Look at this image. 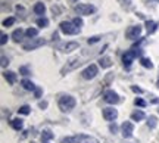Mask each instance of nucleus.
Instances as JSON below:
<instances>
[{
    "label": "nucleus",
    "mask_w": 159,
    "mask_h": 143,
    "mask_svg": "<svg viewBox=\"0 0 159 143\" xmlns=\"http://www.w3.org/2000/svg\"><path fill=\"white\" fill-rule=\"evenodd\" d=\"M109 130H111V131H112V133L115 134V133L118 131V127H116V124L114 122V124H111V126H109Z\"/></svg>",
    "instance_id": "c9c22d12"
},
{
    "label": "nucleus",
    "mask_w": 159,
    "mask_h": 143,
    "mask_svg": "<svg viewBox=\"0 0 159 143\" xmlns=\"http://www.w3.org/2000/svg\"><path fill=\"white\" fill-rule=\"evenodd\" d=\"M59 28L62 31L63 34L66 35H75V34H80V28L75 27L72 22H68V21H62L59 24Z\"/></svg>",
    "instance_id": "7ed1b4c3"
},
{
    "label": "nucleus",
    "mask_w": 159,
    "mask_h": 143,
    "mask_svg": "<svg viewBox=\"0 0 159 143\" xmlns=\"http://www.w3.org/2000/svg\"><path fill=\"white\" fill-rule=\"evenodd\" d=\"M74 9L78 15H91V13L96 12V7H94V6L87 5V3H78V5H75Z\"/></svg>",
    "instance_id": "20e7f679"
},
{
    "label": "nucleus",
    "mask_w": 159,
    "mask_h": 143,
    "mask_svg": "<svg viewBox=\"0 0 159 143\" xmlns=\"http://www.w3.org/2000/svg\"><path fill=\"white\" fill-rule=\"evenodd\" d=\"M50 139H53V133H52L50 130H43V133H41V140H43V142H47V140H50Z\"/></svg>",
    "instance_id": "b1692460"
},
{
    "label": "nucleus",
    "mask_w": 159,
    "mask_h": 143,
    "mask_svg": "<svg viewBox=\"0 0 159 143\" xmlns=\"http://www.w3.org/2000/svg\"><path fill=\"white\" fill-rule=\"evenodd\" d=\"M158 111H159V109H158Z\"/></svg>",
    "instance_id": "a18cd8bd"
},
{
    "label": "nucleus",
    "mask_w": 159,
    "mask_h": 143,
    "mask_svg": "<svg viewBox=\"0 0 159 143\" xmlns=\"http://www.w3.org/2000/svg\"><path fill=\"white\" fill-rule=\"evenodd\" d=\"M121 131H122V136L124 137H131L133 133H134V124L131 121H124L122 126H121Z\"/></svg>",
    "instance_id": "9d476101"
},
{
    "label": "nucleus",
    "mask_w": 159,
    "mask_h": 143,
    "mask_svg": "<svg viewBox=\"0 0 159 143\" xmlns=\"http://www.w3.org/2000/svg\"><path fill=\"white\" fill-rule=\"evenodd\" d=\"M100 39H102L100 35H93V37H90V39L87 40V43H89V44H93V43H97Z\"/></svg>",
    "instance_id": "7c9ffc66"
},
{
    "label": "nucleus",
    "mask_w": 159,
    "mask_h": 143,
    "mask_svg": "<svg viewBox=\"0 0 159 143\" xmlns=\"http://www.w3.org/2000/svg\"><path fill=\"white\" fill-rule=\"evenodd\" d=\"M75 103L77 102H75V99L71 95H65V96H62L59 99L57 105H59V109L62 112H69V111H72L75 108Z\"/></svg>",
    "instance_id": "f257e3e1"
},
{
    "label": "nucleus",
    "mask_w": 159,
    "mask_h": 143,
    "mask_svg": "<svg viewBox=\"0 0 159 143\" xmlns=\"http://www.w3.org/2000/svg\"><path fill=\"white\" fill-rule=\"evenodd\" d=\"M7 65H9V59H7L6 56H2V67L5 68V67H7Z\"/></svg>",
    "instance_id": "72a5a7b5"
},
{
    "label": "nucleus",
    "mask_w": 159,
    "mask_h": 143,
    "mask_svg": "<svg viewBox=\"0 0 159 143\" xmlns=\"http://www.w3.org/2000/svg\"><path fill=\"white\" fill-rule=\"evenodd\" d=\"M158 25H159L158 22L148 19V21H146V30H148V34H153L155 31H156V28H158Z\"/></svg>",
    "instance_id": "2eb2a0df"
},
{
    "label": "nucleus",
    "mask_w": 159,
    "mask_h": 143,
    "mask_svg": "<svg viewBox=\"0 0 159 143\" xmlns=\"http://www.w3.org/2000/svg\"><path fill=\"white\" fill-rule=\"evenodd\" d=\"M37 34H39V30L37 28H28L25 31V35L28 39H34V37H37Z\"/></svg>",
    "instance_id": "393cba45"
},
{
    "label": "nucleus",
    "mask_w": 159,
    "mask_h": 143,
    "mask_svg": "<svg viewBox=\"0 0 159 143\" xmlns=\"http://www.w3.org/2000/svg\"><path fill=\"white\" fill-rule=\"evenodd\" d=\"M97 72H99L97 67L94 65V63H91V65H89V67L81 72V75H83V78H84V80H93V78L97 75Z\"/></svg>",
    "instance_id": "6e6552de"
},
{
    "label": "nucleus",
    "mask_w": 159,
    "mask_h": 143,
    "mask_svg": "<svg viewBox=\"0 0 159 143\" xmlns=\"http://www.w3.org/2000/svg\"><path fill=\"white\" fill-rule=\"evenodd\" d=\"M30 112H31V108H30L28 105H24V106H21V108L18 109V114H22V115H28Z\"/></svg>",
    "instance_id": "bb28decb"
},
{
    "label": "nucleus",
    "mask_w": 159,
    "mask_h": 143,
    "mask_svg": "<svg viewBox=\"0 0 159 143\" xmlns=\"http://www.w3.org/2000/svg\"><path fill=\"white\" fill-rule=\"evenodd\" d=\"M52 12H53V13H55V16H57V13H59V12H61V11H59V9H57L56 6H53V7H52Z\"/></svg>",
    "instance_id": "ea45409f"
},
{
    "label": "nucleus",
    "mask_w": 159,
    "mask_h": 143,
    "mask_svg": "<svg viewBox=\"0 0 159 143\" xmlns=\"http://www.w3.org/2000/svg\"><path fill=\"white\" fill-rule=\"evenodd\" d=\"M134 105H136V106H140V108H144L148 103L144 102L142 97H136V99H134Z\"/></svg>",
    "instance_id": "cd10ccee"
},
{
    "label": "nucleus",
    "mask_w": 159,
    "mask_h": 143,
    "mask_svg": "<svg viewBox=\"0 0 159 143\" xmlns=\"http://www.w3.org/2000/svg\"><path fill=\"white\" fill-rule=\"evenodd\" d=\"M62 143H75V139L74 137H63Z\"/></svg>",
    "instance_id": "f704fd0d"
},
{
    "label": "nucleus",
    "mask_w": 159,
    "mask_h": 143,
    "mask_svg": "<svg viewBox=\"0 0 159 143\" xmlns=\"http://www.w3.org/2000/svg\"><path fill=\"white\" fill-rule=\"evenodd\" d=\"M7 39H9V35L6 34V33H2V34H0V44L5 46L6 43H7Z\"/></svg>",
    "instance_id": "c756f323"
},
{
    "label": "nucleus",
    "mask_w": 159,
    "mask_h": 143,
    "mask_svg": "<svg viewBox=\"0 0 159 143\" xmlns=\"http://www.w3.org/2000/svg\"><path fill=\"white\" fill-rule=\"evenodd\" d=\"M31 143H35V142H31Z\"/></svg>",
    "instance_id": "37998d69"
},
{
    "label": "nucleus",
    "mask_w": 159,
    "mask_h": 143,
    "mask_svg": "<svg viewBox=\"0 0 159 143\" xmlns=\"http://www.w3.org/2000/svg\"><path fill=\"white\" fill-rule=\"evenodd\" d=\"M15 21H16V19H15L13 16L7 18V19H5V21H3V27H12V25L15 24Z\"/></svg>",
    "instance_id": "c85d7f7f"
},
{
    "label": "nucleus",
    "mask_w": 159,
    "mask_h": 143,
    "mask_svg": "<svg viewBox=\"0 0 159 143\" xmlns=\"http://www.w3.org/2000/svg\"><path fill=\"white\" fill-rule=\"evenodd\" d=\"M142 34V25H131L125 30V37L130 39V40H134L137 37H140Z\"/></svg>",
    "instance_id": "0eeeda50"
},
{
    "label": "nucleus",
    "mask_w": 159,
    "mask_h": 143,
    "mask_svg": "<svg viewBox=\"0 0 159 143\" xmlns=\"http://www.w3.org/2000/svg\"><path fill=\"white\" fill-rule=\"evenodd\" d=\"M144 117H146V115H144V112H143V111H134V112L131 114V120L139 122V121L144 120Z\"/></svg>",
    "instance_id": "412c9836"
},
{
    "label": "nucleus",
    "mask_w": 159,
    "mask_h": 143,
    "mask_svg": "<svg viewBox=\"0 0 159 143\" xmlns=\"http://www.w3.org/2000/svg\"><path fill=\"white\" fill-rule=\"evenodd\" d=\"M46 40L44 39H31L28 43H24L22 49L24 50H34V49H39V47L44 46Z\"/></svg>",
    "instance_id": "423d86ee"
},
{
    "label": "nucleus",
    "mask_w": 159,
    "mask_h": 143,
    "mask_svg": "<svg viewBox=\"0 0 159 143\" xmlns=\"http://www.w3.org/2000/svg\"><path fill=\"white\" fill-rule=\"evenodd\" d=\"M24 34H25V31H24L22 28H16L13 33H12V39H13V41L19 43V41H22Z\"/></svg>",
    "instance_id": "4468645a"
},
{
    "label": "nucleus",
    "mask_w": 159,
    "mask_h": 143,
    "mask_svg": "<svg viewBox=\"0 0 159 143\" xmlns=\"http://www.w3.org/2000/svg\"><path fill=\"white\" fill-rule=\"evenodd\" d=\"M158 86H159V80H158Z\"/></svg>",
    "instance_id": "79ce46f5"
},
{
    "label": "nucleus",
    "mask_w": 159,
    "mask_h": 143,
    "mask_svg": "<svg viewBox=\"0 0 159 143\" xmlns=\"http://www.w3.org/2000/svg\"><path fill=\"white\" fill-rule=\"evenodd\" d=\"M3 75H5L6 81H7L9 84H15V81H16V74H15L13 71H6V72H3Z\"/></svg>",
    "instance_id": "a211bd4d"
},
{
    "label": "nucleus",
    "mask_w": 159,
    "mask_h": 143,
    "mask_svg": "<svg viewBox=\"0 0 159 143\" xmlns=\"http://www.w3.org/2000/svg\"><path fill=\"white\" fill-rule=\"evenodd\" d=\"M74 2H77V0H74Z\"/></svg>",
    "instance_id": "c03bdc74"
},
{
    "label": "nucleus",
    "mask_w": 159,
    "mask_h": 143,
    "mask_svg": "<svg viewBox=\"0 0 159 143\" xmlns=\"http://www.w3.org/2000/svg\"><path fill=\"white\" fill-rule=\"evenodd\" d=\"M142 55V50L140 49H131V50H127L122 55V63H124V67H130L131 63H133V61L136 59L137 56H140Z\"/></svg>",
    "instance_id": "f03ea898"
},
{
    "label": "nucleus",
    "mask_w": 159,
    "mask_h": 143,
    "mask_svg": "<svg viewBox=\"0 0 159 143\" xmlns=\"http://www.w3.org/2000/svg\"><path fill=\"white\" fill-rule=\"evenodd\" d=\"M46 12V6L43 2H37L34 5V13H37V15H44Z\"/></svg>",
    "instance_id": "aec40b11"
},
{
    "label": "nucleus",
    "mask_w": 159,
    "mask_h": 143,
    "mask_svg": "<svg viewBox=\"0 0 159 143\" xmlns=\"http://www.w3.org/2000/svg\"><path fill=\"white\" fill-rule=\"evenodd\" d=\"M131 90L134 93H143V89H140V87H137V86H133L131 87Z\"/></svg>",
    "instance_id": "e433bc0d"
},
{
    "label": "nucleus",
    "mask_w": 159,
    "mask_h": 143,
    "mask_svg": "<svg viewBox=\"0 0 159 143\" xmlns=\"http://www.w3.org/2000/svg\"><path fill=\"white\" fill-rule=\"evenodd\" d=\"M47 105H49V103L46 102V100H41V102L39 103V106H40L41 109H46V108H47Z\"/></svg>",
    "instance_id": "4c0bfd02"
},
{
    "label": "nucleus",
    "mask_w": 159,
    "mask_h": 143,
    "mask_svg": "<svg viewBox=\"0 0 159 143\" xmlns=\"http://www.w3.org/2000/svg\"><path fill=\"white\" fill-rule=\"evenodd\" d=\"M35 24L39 25L40 28H46V27L49 25V19H47V18H39V19L35 21Z\"/></svg>",
    "instance_id": "a878e982"
},
{
    "label": "nucleus",
    "mask_w": 159,
    "mask_h": 143,
    "mask_svg": "<svg viewBox=\"0 0 159 143\" xmlns=\"http://www.w3.org/2000/svg\"><path fill=\"white\" fill-rule=\"evenodd\" d=\"M158 2H159V0H158Z\"/></svg>",
    "instance_id": "49530a36"
},
{
    "label": "nucleus",
    "mask_w": 159,
    "mask_h": 143,
    "mask_svg": "<svg viewBox=\"0 0 159 143\" xmlns=\"http://www.w3.org/2000/svg\"><path fill=\"white\" fill-rule=\"evenodd\" d=\"M52 39H53V40H57V39H59V34H57V33H53Z\"/></svg>",
    "instance_id": "a19ab883"
},
{
    "label": "nucleus",
    "mask_w": 159,
    "mask_h": 143,
    "mask_svg": "<svg viewBox=\"0 0 159 143\" xmlns=\"http://www.w3.org/2000/svg\"><path fill=\"white\" fill-rule=\"evenodd\" d=\"M156 126H158V118H156L155 115H149V118H148V127H149V128H155Z\"/></svg>",
    "instance_id": "4be33fe9"
},
{
    "label": "nucleus",
    "mask_w": 159,
    "mask_h": 143,
    "mask_svg": "<svg viewBox=\"0 0 159 143\" xmlns=\"http://www.w3.org/2000/svg\"><path fill=\"white\" fill-rule=\"evenodd\" d=\"M103 118L106 121H115L118 118V111L114 108H105L103 109Z\"/></svg>",
    "instance_id": "f8f14e48"
},
{
    "label": "nucleus",
    "mask_w": 159,
    "mask_h": 143,
    "mask_svg": "<svg viewBox=\"0 0 159 143\" xmlns=\"http://www.w3.org/2000/svg\"><path fill=\"white\" fill-rule=\"evenodd\" d=\"M103 100L115 105V103L119 102V96H118V93H115L114 90H106V92L103 93Z\"/></svg>",
    "instance_id": "9b49d317"
},
{
    "label": "nucleus",
    "mask_w": 159,
    "mask_h": 143,
    "mask_svg": "<svg viewBox=\"0 0 159 143\" xmlns=\"http://www.w3.org/2000/svg\"><path fill=\"white\" fill-rule=\"evenodd\" d=\"M72 24H74L75 27H78V28H80V27H83V25H84V22H83V19H81V18H78V16H77V18L74 19V21H72Z\"/></svg>",
    "instance_id": "2f4dec72"
},
{
    "label": "nucleus",
    "mask_w": 159,
    "mask_h": 143,
    "mask_svg": "<svg viewBox=\"0 0 159 143\" xmlns=\"http://www.w3.org/2000/svg\"><path fill=\"white\" fill-rule=\"evenodd\" d=\"M21 84H22V87L25 89V90H28V92H35V89H37V87L34 86V83L27 80V78H24V80L21 81Z\"/></svg>",
    "instance_id": "dca6fc26"
},
{
    "label": "nucleus",
    "mask_w": 159,
    "mask_h": 143,
    "mask_svg": "<svg viewBox=\"0 0 159 143\" xmlns=\"http://www.w3.org/2000/svg\"><path fill=\"white\" fill-rule=\"evenodd\" d=\"M99 65H100L102 68H111V67H112V59L109 56H103V58H100Z\"/></svg>",
    "instance_id": "6ab92c4d"
},
{
    "label": "nucleus",
    "mask_w": 159,
    "mask_h": 143,
    "mask_svg": "<svg viewBox=\"0 0 159 143\" xmlns=\"http://www.w3.org/2000/svg\"><path fill=\"white\" fill-rule=\"evenodd\" d=\"M140 63H142V67H144V68H149V69L153 68V63H152V61H150L149 58H142V59H140Z\"/></svg>",
    "instance_id": "5701e85b"
},
{
    "label": "nucleus",
    "mask_w": 159,
    "mask_h": 143,
    "mask_svg": "<svg viewBox=\"0 0 159 143\" xmlns=\"http://www.w3.org/2000/svg\"><path fill=\"white\" fill-rule=\"evenodd\" d=\"M81 63H83V62H81V59H80V58H74V59H71V61H68V62H66V65L61 69V74L66 75L68 72H71V71H74V69L78 68Z\"/></svg>",
    "instance_id": "39448f33"
},
{
    "label": "nucleus",
    "mask_w": 159,
    "mask_h": 143,
    "mask_svg": "<svg viewBox=\"0 0 159 143\" xmlns=\"http://www.w3.org/2000/svg\"><path fill=\"white\" fill-rule=\"evenodd\" d=\"M41 93H43V90H41V89H35V92H34L35 97H40V96H41Z\"/></svg>",
    "instance_id": "58836bf2"
},
{
    "label": "nucleus",
    "mask_w": 159,
    "mask_h": 143,
    "mask_svg": "<svg viewBox=\"0 0 159 143\" xmlns=\"http://www.w3.org/2000/svg\"><path fill=\"white\" fill-rule=\"evenodd\" d=\"M19 74L28 75V74H31V72H30V68H28V67H19Z\"/></svg>",
    "instance_id": "473e14b6"
},
{
    "label": "nucleus",
    "mask_w": 159,
    "mask_h": 143,
    "mask_svg": "<svg viewBox=\"0 0 159 143\" xmlns=\"http://www.w3.org/2000/svg\"><path fill=\"white\" fill-rule=\"evenodd\" d=\"M11 126L13 130H16V131H19V130H22L24 127V121L21 120V118H13V120L11 121Z\"/></svg>",
    "instance_id": "f3484780"
},
{
    "label": "nucleus",
    "mask_w": 159,
    "mask_h": 143,
    "mask_svg": "<svg viewBox=\"0 0 159 143\" xmlns=\"http://www.w3.org/2000/svg\"><path fill=\"white\" fill-rule=\"evenodd\" d=\"M78 47H80V44L77 41H66V43H61L57 46V50H61L62 53H69V52H72V50H77Z\"/></svg>",
    "instance_id": "1a4fd4ad"
},
{
    "label": "nucleus",
    "mask_w": 159,
    "mask_h": 143,
    "mask_svg": "<svg viewBox=\"0 0 159 143\" xmlns=\"http://www.w3.org/2000/svg\"><path fill=\"white\" fill-rule=\"evenodd\" d=\"M75 143H99V140L91 136H87V134H78V136H74Z\"/></svg>",
    "instance_id": "ddd939ff"
}]
</instances>
